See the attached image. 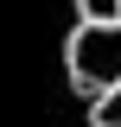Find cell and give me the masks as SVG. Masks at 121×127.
<instances>
[{"label": "cell", "mask_w": 121, "mask_h": 127, "mask_svg": "<svg viewBox=\"0 0 121 127\" xmlns=\"http://www.w3.org/2000/svg\"><path fill=\"white\" fill-rule=\"evenodd\" d=\"M64 70H70V89H76V95L115 89V83H121V19H115V26L76 19L70 45H64Z\"/></svg>", "instance_id": "6da1fadb"}, {"label": "cell", "mask_w": 121, "mask_h": 127, "mask_svg": "<svg viewBox=\"0 0 121 127\" xmlns=\"http://www.w3.org/2000/svg\"><path fill=\"white\" fill-rule=\"evenodd\" d=\"M89 127H121V83L102 95H89Z\"/></svg>", "instance_id": "7a4b0ae2"}, {"label": "cell", "mask_w": 121, "mask_h": 127, "mask_svg": "<svg viewBox=\"0 0 121 127\" xmlns=\"http://www.w3.org/2000/svg\"><path fill=\"white\" fill-rule=\"evenodd\" d=\"M76 19H89V26H115V19H121V0H76Z\"/></svg>", "instance_id": "3957f363"}]
</instances>
